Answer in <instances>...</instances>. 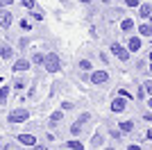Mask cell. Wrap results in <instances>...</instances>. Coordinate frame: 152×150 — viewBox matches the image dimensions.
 Masks as SVG:
<instances>
[{
    "mask_svg": "<svg viewBox=\"0 0 152 150\" xmlns=\"http://www.w3.org/2000/svg\"><path fill=\"white\" fill-rule=\"evenodd\" d=\"M145 91H148V93H152V80L145 82Z\"/></svg>",
    "mask_w": 152,
    "mask_h": 150,
    "instance_id": "d4e9b609",
    "label": "cell"
},
{
    "mask_svg": "<svg viewBox=\"0 0 152 150\" xmlns=\"http://www.w3.org/2000/svg\"><path fill=\"white\" fill-rule=\"evenodd\" d=\"M145 139H150V141H152V130H148V132H145Z\"/></svg>",
    "mask_w": 152,
    "mask_h": 150,
    "instance_id": "4316f807",
    "label": "cell"
},
{
    "mask_svg": "<svg viewBox=\"0 0 152 150\" xmlns=\"http://www.w3.org/2000/svg\"><path fill=\"white\" fill-rule=\"evenodd\" d=\"M107 80H109L107 71H95V73L91 75V82H93V84H104Z\"/></svg>",
    "mask_w": 152,
    "mask_h": 150,
    "instance_id": "5b68a950",
    "label": "cell"
},
{
    "mask_svg": "<svg viewBox=\"0 0 152 150\" xmlns=\"http://www.w3.org/2000/svg\"><path fill=\"white\" fill-rule=\"evenodd\" d=\"M111 52H114L121 62H127V59H129V50H127L125 46H121V43H111Z\"/></svg>",
    "mask_w": 152,
    "mask_h": 150,
    "instance_id": "3957f363",
    "label": "cell"
},
{
    "mask_svg": "<svg viewBox=\"0 0 152 150\" xmlns=\"http://www.w3.org/2000/svg\"><path fill=\"white\" fill-rule=\"evenodd\" d=\"M102 2H111V0H102Z\"/></svg>",
    "mask_w": 152,
    "mask_h": 150,
    "instance_id": "d6a6232c",
    "label": "cell"
},
{
    "mask_svg": "<svg viewBox=\"0 0 152 150\" xmlns=\"http://www.w3.org/2000/svg\"><path fill=\"white\" fill-rule=\"evenodd\" d=\"M18 141L23 146H37V139H34V134H18Z\"/></svg>",
    "mask_w": 152,
    "mask_h": 150,
    "instance_id": "8992f818",
    "label": "cell"
},
{
    "mask_svg": "<svg viewBox=\"0 0 152 150\" xmlns=\"http://www.w3.org/2000/svg\"><path fill=\"white\" fill-rule=\"evenodd\" d=\"M0 25H2V27H9V25H12V14L7 12V9L0 12Z\"/></svg>",
    "mask_w": 152,
    "mask_h": 150,
    "instance_id": "ba28073f",
    "label": "cell"
},
{
    "mask_svg": "<svg viewBox=\"0 0 152 150\" xmlns=\"http://www.w3.org/2000/svg\"><path fill=\"white\" fill-rule=\"evenodd\" d=\"M80 68L89 71V68H91V62H86V59H82V62H80Z\"/></svg>",
    "mask_w": 152,
    "mask_h": 150,
    "instance_id": "44dd1931",
    "label": "cell"
},
{
    "mask_svg": "<svg viewBox=\"0 0 152 150\" xmlns=\"http://www.w3.org/2000/svg\"><path fill=\"white\" fill-rule=\"evenodd\" d=\"M43 66H45V71H48V73H59V71H61V62H59V57L55 55V52L45 55Z\"/></svg>",
    "mask_w": 152,
    "mask_h": 150,
    "instance_id": "6da1fadb",
    "label": "cell"
},
{
    "mask_svg": "<svg viewBox=\"0 0 152 150\" xmlns=\"http://www.w3.org/2000/svg\"><path fill=\"white\" fill-rule=\"evenodd\" d=\"M91 143H93L95 148H98V146H102V137H100V134H95V137H93V141H91Z\"/></svg>",
    "mask_w": 152,
    "mask_h": 150,
    "instance_id": "ffe728a7",
    "label": "cell"
},
{
    "mask_svg": "<svg viewBox=\"0 0 152 150\" xmlns=\"http://www.w3.org/2000/svg\"><path fill=\"white\" fill-rule=\"evenodd\" d=\"M20 27H23V30H32V25H30V23H27V21H25V18L20 21Z\"/></svg>",
    "mask_w": 152,
    "mask_h": 150,
    "instance_id": "603a6c76",
    "label": "cell"
},
{
    "mask_svg": "<svg viewBox=\"0 0 152 150\" xmlns=\"http://www.w3.org/2000/svg\"><path fill=\"white\" fill-rule=\"evenodd\" d=\"M127 150H141V146H129Z\"/></svg>",
    "mask_w": 152,
    "mask_h": 150,
    "instance_id": "83f0119b",
    "label": "cell"
},
{
    "mask_svg": "<svg viewBox=\"0 0 152 150\" xmlns=\"http://www.w3.org/2000/svg\"><path fill=\"white\" fill-rule=\"evenodd\" d=\"M34 150H48V148H43V146H34Z\"/></svg>",
    "mask_w": 152,
    "mask_h": 150,
    "instance_id": "f1b7e54d",
    "label": "cell"
},
{
    "mask_svg": "<svg viewBox=\"0 0 152 150\" xmlns=\"http://www.w3.org/2000/svg\"><path fill=\"white\" fill-rule=\"evenodd\" d=\"M127 7H139V0H125Z\"/></svg>",
    "mask_w": 152,
    "mask_h": 150,
    "instance_id": "7402d4cb",
    "label": "cell"
},
{
    "mask_svg": "<svg viewBox=\"0 0 152 150\" xmlns=\"http://www.w3.org/2000/svg\"><path fill=\"white\" fill-rule=\"evenodd\" d=\"M104 150H114V148H104Z\"/></svg>",
    "mask_w": 152,
    "mask_h": 150,
    "instance_id": "836d02e7",
    "label": "cell"
},
{
    "mask_svg": "<svg viewBox=\"0 0 152 150\" xmlns=\"http://www.w3.org/2000/svg\"><path fill=\"white\" fill-rule=\"evenodd\" d=\"M89 114H82V116H80V121H75V123H73V127H70V134H80V132H82V127L86 123H89Z\"/></svg>",
    "mask_w": 152,
    "mask_h": 150,
    "instance_id": "277c9868",
    "label": "cell"
},
{
    "mask_svg": "<svg viewBox=\"0 0 152 150\" xmlns=\"http://www.w3.org/2000/svg\"><path fill=\"white\" fill-rule=\"evenodd\" d=\"M66 148H70V150H82L84 146H82V141H77V139H73V141H68V143H66Z\"/></svg>",
    "mask_w": 152,
    "mask_h": 150,
    "instance_id": "7c38bea8",
    "label": "cell"
},
{
    "mask_svg": "<svg viewBox=\"0 0 152 150\" xmlns=\"http://www.w3.org/2000/svg\"><path fill=\"white\" fill-rule=\"evenodd\" d=\"M127 50H129V52H136V50H141V39H139V37H132L129 41H127Z\"/></svg>",
    "mask_w": 152,
    "mask_h": 150,
    "instance_id": "52a82bcc",
    "label": "cell"
},
{
    "mask_svg": "<svg viewBox=\"0 0 152 150\" xmlns=\"http://www.w3.org/2000/svg\"><path fill=\"white\" fill-rule=\"evenodd\" d=\"M34 62H37V64H43L45 57H43V55H34Z\"/></svg>",
    "mask_w": 152,
    "mask_h": 150,
    "instance_id": "cb8c5ba5",
    "label": "cell"
},
{
    "mask_svg": "<svg viewBox=\"0 0 152 150\" xmlns=\"http://www.w3.org/2000/svg\"><path fill=\"white\" fill-rule=\"evenodd\" d=\"M111 109L114 112H123L125 109V98H114L111 100Z\"/></svg>",
    "mask_w": 152,
    "mask_h": 150,
    "instance_id": "9c48e42d",
    "label": "cell"
},
{
    "mask_svg": "<svg viewBox=\"0 0 152 150\" xmlns=\"http://www.w3.org/2000/svg\"><path fill=\"white\" fill-rule=\"evenodd\" d=\"M20 2H23V7H27V9H34V0H20Z\"/></svg>",
    "mask_w": 152,
    "mask_h": 150,
    "instance_id": "d6986e66",
    "label": "cell"
},
{
    "mask_svg": "<svg viewBox=\"0 0 152 150\" xmlns=\"http://www.w3.org/2000/svg\"><path fill=\"white\" fill-rule=\"evenodd\" d=\"M150 71H152V50H150Z\"/></svg>",
    "mask_w": 152,
    "mask_h": 150,
    "instance_id": "f546056e",
    "label": "cell"
},
{
    "mask_svg": "<svg viewBox=\"0 0 152 150\" xmlns=\"http://www.w3.org/2000/svg\"><path fill=\"white\" fill-rule=\"evenodd\" d=\"M121 130L123 132H132L134 130V123H132V121H123V123H121Z\"/></svg>",
    "mask_w": 152,
    "mask_h": 150,
    "instance_id": "5bb4252c",
    "label": "cell"
},
{
    "mask_svg": "<svg viewBox=\"0 0 152 150\" xmlns=\"http://www.w3.org/2000/svg\"><path fill=\"white\" fill-rule=\"evenodd\" d=\"M80 2H84V5H86V2H91V0H80Z\"/></svg>",
    "mask_w": 152,
    "mask_h": 150,
    "instance_id": "1f68e13d",
    "label": "cell"
},
{
    "mask_svg": "<svg viewBox=\"0 0 152 150\" xmlns=\"http://www.w3.org/2000/svg\"><path fill=\"white\" fill-rule=\"evenodd\" d=\"M30 118V112L27 109H14L12 114H9V123H23V121Z\"/></svg>",
    "mask_w": 152,
    "mask_h": 150,
    "instance_id": "7a4b0ae2",
    "label": "cell"
},
{
    "mask_svg": "<svg viewBox=\"0 0 152 150\" xmlns=\"http://www.w3.org/2000/svg\"><path fill=\"white\" fill-rule=\"evenodd\" d=\"M139 14L143 16V18H150V16H152V7L150 5H141L139 7Z\"/></svg>",
    "mask_w": 152,
    "mask_h": 150,
    "instance_id": "8fae6325",
    "label": "cell"
},
{
    "mask_svg": "<svg viewBox=\"0 0 152 150\" xmlns=\"http://www.w3.org/2000/svg\"><path fill=\"white\" fill-rule=\"evenodd\" d=\"M27 68H30V62H27V59H20V62L14 64V71H16V73H20V71H27Z\"/></svg>",
    "mask_w": 152,
    "mask_h": 150,
    "instance_id": "30bf717a",
    "label": "cell"
},
{
    "mask_svg": "<svg viewBox=\"0 0 152 150\" xmlns=\"http://www.w3.org/2000/svg\"><path fill=\"white\" fill-rule=\"evenodd\" d=\"M121 27H123L125 32H129V30L134 27V21H132V18H125V21H123V25H121Z\"/></svg>",
    "mask_w": 152,
    "mask_h": 150,
    "instance_id": "2e32d148",
    "label": "cell"
},
{
    "mask_svg": "<svg viewBox=\"0 0 152 150\" xmlns=\"http://www.w3.org/2000/svg\"><path fill=\"white\" fill-rule=\"evenodd\" d=\"M9 96V87H0V102H5Z\"/></svg>",
    "mask_w": 152,
    "mask_h": 150,
    "instance_id": "ac0fdd59",
    "label": "cell"
},
{
    "mask_svg": "<svg viewBox=\"0 0 152 150\" xmlns=\"http://www.w3.org/2000/svg\"><path fill=\"white\" fill-rule=\"evenodd\" d=\"M150 25H152V18H150Z\"/></svg>",
    "mask_w": 152,
    "mask_h": 150,
    "instance_id": "e575fe53",
    "label": "cell"
},
{
    "mask_svg": "<svg viewBox=\"0 0 152 150\" xmlns=\"http://www.w3.org/2000/svg\"><path fill=\"white\" fill-rule=\"evenodd\" d=\"M148 105H150V109H152V98H150V100H148Z\"/></svg>",
    "mask_w": 152,
    "mask_h": 150,
    "instance_id": "4dcf8cb0",
    "label": "cell"
},
{
    "mask_svg": "<svg viewBox=\"0 0 152 150\" xmlns=\"http://www.w3.org/2000/svg\"><path fill=\"white\" fill-rule=\"evenodd\" d=\"M12 2H14V0H0V7H9Z\"/></svg>",
    "mask_w": 152,
    "mask_h": 150,
    "instance_id": "484cf974",
    "label": "cell"
},
{
    "mask_svg": "<svg viewBox=\"0 0 152 150\" xmlns=\"http://www.w3.org/2000/svg\"><path fill=\"white\" fill-rule=\"evenodd\" d=\"M0 55L5 57V59H9V57H12V48H9V46H0Z\"/></svg>",
    "mask_w": 152,
    "mask_h": 150,
    "instance_id": "9a60e30c",
    "label": "cell"
},
{
    "mask_svg": "<svg viewBox=\"0 0 152 150\" xmlns=\"http://www.w3.org/2000/svg\"><path fill=\"white\" fill-rule=\"evenodd\" d=\"M61 118H64V114H61V112H55V114L50 116V123H52V125H57Z\"/></svg>",
    "mask_w": 152,
    "mask_h": 150,
    "instance_id": "e0dca14e",
    "label": "cell"
},
{
    "mask_svg": "<svg viewBox=\"0 0 152 150\" xmlns=\"http://www.w3.org/2000/svg\"><path fill=\"white\" fill-rule=\"evenodd\" d=\"M139 32L143 34V37H150V34H152V25L150 23H148V25H139Z\"/></svg>",
    "mask_w": 152,
    "mask_h": 150,
    "instance_id": "4fadbf2b",
    "label": "cell"
}]
</instances>
